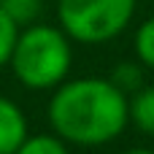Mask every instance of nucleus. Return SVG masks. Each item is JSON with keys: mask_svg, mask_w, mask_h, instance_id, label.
Returning a JSON list of instances; mask_svg holds the SVG:
<instances>
[{"mask_svg": "<svg viewBox=\"0 0 154 154\" xmlns=\"http://www.w3.org/2000/svg\"><path fill=\"white\" fill-rule=\"evenodd\" d=\"M127 108H130L133 125H135L141 133H146V135L154 138V87L138 89V92L133 95V100L127 103Z\"/></svg>", "mask_w": 154, "mask_h": 154, "instance_id": "nucleus-5", "label": "nucleus"}, {"mask_svg": "<svg viewBox=\"0 0 154 154\" xmlns=\"http://www.w3.org/2000/svg\"><path fill=\"white\" fill-rule=\"evenodd\" d=\"M135 54L143 65L154 68V16L146 19L135 32Z\"/></svg>", "mask_w": 154, "mask_h": 154, "instance_id": "nucleus-8", "label": "nucleus"}, {"mask_svg": "<svg viewBox=\"0 0 154 154\" xmlns=\"http://www.w3.org/2000/svg\"><path fill=\"white\" fill-rule=\"evenodd\" d=\"M49 122L62 141L76 146H103L130 122L127 95L111 79L68 81L49 103Z\"/></svg>", "mask_w": 154, "mask_h": 154, "instance_id": "nucleus-1", "label": "nucleus"}, {"mask_svg": "<svg viewBox=\"0 0 154 154\" xmlns=\"http://www.w3.org/2000/svg\"><path fill=\"white\" fill-rule=\"evenodd\" d=\"M16 35H19V27L8 19V14L0 8V68L8 65L11 60V51H14V43H16Z\"/></svg>", "mask_w": 154, "mask_h": 154, "instance_id": "nucleus-10", "label": "nucleus"}, {"mask_svg": "<svg viewBox=\"0 0 154 154\" xmlns=\"http://www.w3.org/2000/svg\"><path fill=\"white\" fill-rule=\"evenodd\" d=\"M0 3H3V0H0Z\"/></svg>", "mask_w": 154, "mask_h": 154, "instance_id": "nucleus-12", "label": "nucleus"}, {"mask_svg": "<svg viewBox=\"0 0 154 154\" xmlns=\"http://www.w3.org/2000/svg\"><path fill=\"white\" fill-rule=\"evenodd\" d=\"M27 138V122L22 108L0 95V154H14Z\"/></svg>", "mask_w": 154, "mask_h": 154, "instance_id": "nucleus-4", "label": "nucleus"}, {"mask_svg": "<svg viewBox=\"0 0 154 154\" xmlns=\"http://www.w3.org/2000/svg\"><path fill=\"white\" fill-rule=\"evenodd\" d=\"M125 154H154L152 149H130V152H125Z\"/></svg>", "mask_w": 154, "mask_h": 154, "instance_id": "nucleus-11", "label": "nucleus"}, {"mask_svg": "<svg viewBox=\"0 0 154 154\" xmlns=\"http://www.w3.org/2000/svg\"><path fill=\"white\" fill-rule=\"evenodd\" d=\"M135 0H60L57 16L68 38L81 43H106L133 19Z\"/></svg>", "mask_w": 154, "mask_h": 154, "instance_id": "nucleus-3", "label": "nucleus"}, {"mask_svg": "<svg viewBox=\"0 0 154 154\" xmlns=\"http://www.w3.org/2000/svg\"><path fill=\"white\" fill-rule=\"evenodd\" d=\"M73 62L70 38L65 30L51 24H30L16 35L14 51L8 65L14 76L30 89H49L57 87Z\"/></svg>", "mask_w": 154, "mask_h": 154, "instance_id": "nucleus-2", "label": "nucleus"}, {"mask_svg": "<svg viewBox=\"0 0 154 154\" xmlns=\"http://www.w3.org/2000/svg\"><path fill=\"white\" fill-rule=\"evenodd\" d=\"M111 81H114L125 95H127V92H138V87H141V70H138V65H133V62H122V65L114 68Z\"/></svg>", "mask_w": 154, "mask_h": 154, "instance_id": "nucleus-9", "label": "nucleus"}, {"mask_svg": "<svg viewBox=\"0 0 154 154\" xmlns=\"http://www.w3.org/2000/svg\"><path fill=\"white\" fill-rule=\"evenodd\" d=\"M0 8L8 14V19L16 27H30L43 11V0H3Z\"/></svg>", "mask_w": 154, "mask_h": 154, "instance_id": "nucleus-6", "label": "nucleus"}, {"mask_svg": "<svg viewBox=\"0 0 154 154\" xmlns=\"http://www.w3.org/2000/svg\"><path fill=\"white\" fill-rule=\"evenodd\" d=\"M14 154H68V149L60 135H32L24 138Z\"/></svg>", "mask_w": 154, "mask_h": 154, "instance_id": "nucleus-7", "label": "nucleus"}]
</instances>
